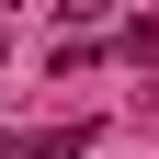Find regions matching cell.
<instances>
[{"instance_id":"3957f363","label":"cell","mask_w":159,"mask_h":159,"mask_svg":"<svg viewBox=\"0 0 159 159\" xmlns=\"http://www.w3.org/2000/svg\"><path fill=\"white\" fill-rule=\"evenodd\" d=\"M0 11H11V0H0Z\"/></svg>"},{"instance_id":"7a4b0ae2","label":"cell","mask_w":159,"mask_h":159,"mask_svg":"<svg viewBox=\"0 0 159 159\" xmlns=\"http://www.w3.org/2000/svg\"><path fill=\"white\" fill-rule=\"evenodd\" d=\"M0 159H46V136H0Z\"/></svg>"},{"instance_id":"6da1fadb","label":"cell","mask_w":159,"mask_h":159,"mask_svg":"<svg viewBox=\"0 0 159 159\" xmlns=\"http://www.w3.org/2000/svg\"><path fill=\"white\" fill-rule=\"evenodd\" d=\"M57 23H68V46H91V34L114 23V0H57Z\"/></svg>"}]
</instances>
